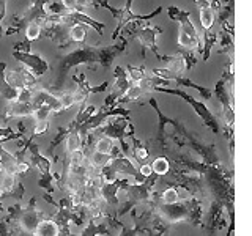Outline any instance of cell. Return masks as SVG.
I'll return each instance as SVG.
<instances>
[{"label":"cell","mask_w":252,"mask_h":236,"mask_svg":"<svg viewBox=\"0 0 252 236\" xmlns=\"http://www.w3.org/2000/svg\"><path fill=\"white\" fill-rule=\"evenodd\" d=\"M126 46H128V38L125 35L120 36V43L114 44V46H89V44H82L79 49L62 55V57L57 59V73H55V81L52 88H44L49 91H55L60 90L63 84H65V79L69 69H73L74 66H81V65H87L90 69H96V63H101L102 68L109 69L112 66L114 59L117 55H120L126 51Z\"/></svg>","instance_id":"cell-1"},{"label":"cell","mask_w":252,"mask_h":236,"mask_svg":"<svg viewBox=\"0 0 252 236\" xmlns=\"http://www.w3.org/2000/svg\"><path fill=\"white\" fill-rule=\"evenodd\" d=\"M153 91H159V93H167V94H173V96H180L181 99H185L189 106L194 109V112L202 118V121L205 123L208 129H211L215 134H219L220 131V126L216 120V117L213 115L211 110L203 104L202 101H197L194 96H191L189 93L183 91V90H178V88H169V87H155Z\"/></svg>","instance_id":"cell-2"},{"label":"cell","mask_w":252,"mask_h":236,"mask_svg":"<svg viewBox=\"0 0 252 236\" xmlns=\"http://www.w3.org/2000/svg\"><path fill=\"white\" fill-rule=\"evenodd\" d=\"M161 33H162V30L159 27L148 26V24H145V22H132V27L128 30V35L139 39V43L142 46V52H140L142 59H145V51L150 49L156 55L158 60L164 61L165 55L162 57V55L158 52V47H156V38Z\"/></svg>","instance_id":"cell-3"},{"label":"cell","mask_w":252,"mask_h":236,"mask_svg":"<svg viewBox=\"0 0 252 236\" xmlns=\"http://www.w3.org/2000/svg\"><path fill=\"white\" fill-rule=\"evenodd\" d=\"M233 61L230 60V65L228 68L224 71L222 77L219 79L215 85V93L222 106V117H224V121L228 128H233V121H235V114H233V106H232V99H230V94L227 93V79L228 82L233 84Z\"/></svg>","instance_id":"cell-4"},{"label":"cell","mask_w":252,"mask_h":236,"mask_svg":"<svg viewBox=\"0 0 252 236\" xmlns=\"http://www.w3.org/2000/svg\"><path fill=\"white\" fill-rule=\"evenodd\" d=\"M191 200L188 202H177L172 205H164L161 203L159 206H156L155 211L158 217H161L164 222L167 224H177V222H186L189 216V209H191Z\"/></svg>","instance_id":"cell-5"},{"label":"cell","mask_w":252,"mask_h":236,"mask_svg":"<svg viewBox=\"0 0 252 236\" xmlns=\"http://www.w3.org/2000/svg\"><path fill=\"white\" fill-rule=\"evenodd\" d=\"M131 124L129 118L126 117H114L112 121H107L106 126L99 128V131L104 134V137L109 139H115L120 142V147H122V153L123 154H128L129 153V145L125 142V136H126V128Z\"/></svg>","instance_id":"cell-6"},{"label":"cell","mask_w":252,"mask_h":236,"mask_svg":"<svg viewBox=\"0 0 252 236\" xmlns=\"http://www.w3.org/2000/svg\"><path fill=\"white\" fill-rule=\"evenodd\" d=\"M73 81L77 85V90L73 93L74 104H82V102H87V98H89L90 94L102 93V91H106L107 87H109V82H104V84H101L98 87H92L89 82H87L85 73H82V71H79L77 74L73 76Z\"/></svg>","instance_id":"cell-7"},{"label":"cell","mask_w":252,"mask_h":236,"mask_svg":"<svg viewBox=\"0 0 252 236\" xmlns=\"http://www.w3.org/2000/svg\"><path fill=\"white\" fill-rule=\"evenodd\" d=\"M35 202H36V197H33V199L30 200L29 208L22 209L21 214L18 216V222H19L22 233H27V235H32V236H33L36 227L39 224V220H41V216H43V212L39 209H36Z\"/></svg>","instance_id":"cell-8"},{"label":"cell","mask_w":252,"mask_h":236,"mask_svg":"<svg viewBox=\"0 0 252 236\" xmlns=\"http://www.w3.org/2000/svg\"><path fill=\"white\" fill-rule=\"evenodd\" d=\"M13 57L21 61L24 66H26L32 74H33L36 79L41 77L47 73V69H49V63H47L43 57H39V55H35V54H24V52H13Z\"/></svg>","instance_id":"cell-9"},{"label":"cell","mask_w":252,"mask_h":236,"mask_svg":"<svg viewBox=\"0 0 252 236\" xmlns=\"http://www.w3.org/2000/svg\"><path fill=\"white\" fill-rule=\"evenodd\" d=\"M162 11V6H158L156 10H153L150 14H134L132 11H126V10H122V18L118 19V24H117V29L114 30L112 33V41L120 36V33L123 31V29H126L128 24H131L132 21H152L153 18H156L158 14H161Z\"/></svg>","instance_id":"cell-10"},{"label":"cell","mask_w":252,"mask_h":236,"mask_svg":"<svg viewBox=\"0 0 252 236\" xmlns=\"http://www.w3.org/2000/svg\"><path fill=\"white\" fill-rule=\"evenodd\" d=\"M32 140H33V137L30 136V139L27 140V148L30 149L32 162H33L35 167L39 172H41V177H52V173H51V161L47 159L46 156H43L41 153H39L38 145H35Z\"/></svg>","instance_id":"cell-11"},{"label":"cell","mask_w":252,"mask_h":236,"mask_svg":"<svg viewBox=\"0 0 252 236\" xmlns=\"http://www.w3.org/2000/svg\"><path fill=\"white\" fill-rule=\"evenodd\" d=\"M66 24L68 26H74V24H87V26H90L94 29V31L102 38V31H104V24H101L98 21H94L93 18H90L89 14H84L81 10H73V11H69L66 16Z\"/></svg>","instance_id":"cell-12"},{"label":"cell","mask_w":252,"mask_h":236,"mask_svg":"<svg viewBox=\"0 0 252 236\" xmlns=\"http://www.w3.org/2000/svg\"><path fill=\"white\" fill-rule=\"evenodd\" d=\"M109 167L114 170V173H122V175L131 177V178H136L139 175V170L136 169V165H134L126 156L112 157V161L109 162Z\"/></svg>","instance_id":"cell-13"},{"label":"cell","mask_w":252,"mask_h":236,"mask_svg":"<svg viewBox=\"0 0 252 236\" xmlns=\"http://www.w3.org/2000/svg\"><path fill=\"white\" fill-rule=\"evenodd\" d=\"M0 94H2L8 102L18 101V94H19V88L10 85V82L6 81V63L5 61H0Z\"/></svg>","instance_id":"cell-14"},{"label":"cell","mask_w":252,"mask_h":236,"mask_svg":"<svg viewBox=\"0 0 252 236\" xmlns=\"http://www.w3.org/2000/svg\"><path fill=\"white\" fill-rule=\"evenodd\" d=\"M33 106H32V102H19V101H14V102H10V106L5 109V120H10V118H14V117H32L33 114Z\"/></svg>","instance_id":"cell-15"},{"label":"cell","mask_w":252,"mask_h":236,"mask_svg":"<svg viewBox=\"0 0 252 236\" xmlns=\"http://www.w3.org/2000/svg\"><path fill=\"white\" fill-rule=\"evenodd\" d=\"M114 77H115V94L118 96V99H120L123 94L126 93V90L131 87V81L128 77V73H126V69L123 66H115L114 69Z\"/></svg>","instance_id":"cell-16"},{"label":"cell","mask_w":252,"mask_h":236,"mask_svg":"<svg viewBox=\"0 0 252 236\" xmlns=\"http://www.w3.org/2000/svg\"><path fill=\"white\" fill-rule=\"evenodd\" d=\"M216 43H218V31H215L213 29L203 30V39H202V60L203 61H208L210 54Z\"/></svg>","instance_id":"cell-17"},{"label":"cell","mask_w":252,"mask_h":236,"mask_svg":"<svg viewBox=\"0 0 252 236\" xmlns=\"http://www.w3.org/2000/svg\"><path fill=\"white\" fill-rule=\"evenodd\" d=\"M33 236H60V228L54 219H43L39 220Z\"/></svg>","instance_id":"cell-18"},{"label":"cell","mask_w":252,"mask_h":236,"mask_svg":"<svg viewBox=\"0 0 252 236\" xmlns=\"http://www.w3.org/2000/svg\"><path fill=\"white\" fill-rule=\"evenodd\" d=\"M173 82H175L177 85H180V87H189V88H194V90H197L200 93V96L203 98V99H211V94H213V91H211V88H207V87H202V85H197V84H194L192 81H189V79H186V77H175L173 79Z\"/></svg>","instance_id":"cell-19"},{"label":"cell","mask_w":252,"mask_h":236,"mask_svg":"<svg viewBox=\"0 0 252 236\" xmlns=\"http://www.w3.org/2000/svg\"><path fill=\"white\" fill-rule=\"evenodd\" d=\"M150 165H152L153 175H156V177H165L170 172V162L165 156L156 157L153 164H150Z\"/></svg>","instance_id":"cell-20"},{"label":"cell","mask_w":252,"mask_h":236,"mask_svg":"<svg viewBox=\"0 0 252 236\" xmlns=\"http://www.w3.org/2000/svg\"><path fill=\"white\" fill-rule=\"evenodd\" d=\"M14 187H16L14 173L0 170V192H14Z\"/></svg>","instance_id":"cell-21"},{"label":"cell","mask_w":252,"mask_h":236,"mask_svg":"<svg viewBox=\"0 0 252 236\" xmlns=\"http://www.w3.org/2000/svg\"><path fill=\"white\" fill-rule=\"evenodd\" d=\"M65 142H66V153L68 154L74 153L76 149L82 148V139H81V136H79L77 129H71V132L68 134V137L65 139Z\"/></svg>","instance_id":"cell-22"},{"label":"cell","mask_w":252,"mask_h":236,"mask_svg":"<svg viewBox=\"0 0 252 236\" xmlns=\"http://www.w3.org/2000/svg\"><path fill=\"white\" fill-rule=\"evenodd\" d=\"M145 91H144V88L139 85V84H131V87L128 90H126V93L123 94V96L117 101V104L118 102H131V101H137L142 94H144Z\"/></svg>","instance_id":"cell-23"},{"label":"cell","mask_w":252,"mask_h":236,"mask_svg":"<svg viewBox=\"0 0 252 236\" xmlns=\"http://www.w3.org/2000/svg\"><path fill=\"white\" fill-rule=\"evenodd\" d=\"M85 36H87L85 29L81 26V24H74V26H71V29H69V33H68V43L81 44V43H84V41H85Z\"/></svg>","instance_id":"cell-24"},{"label":"cell","mask_w":252,"mask_h":236,"mask_svg":"<svg viewBox=\"0 0 252 236\" xmlns=\"http://www.w3.org/2000/svg\"><path fill=\"white\" fill-rule=\"evenodd\" d=\"M114 140L109 137H99L94 144V151L102 153V154H110L112 156L114 153Z\"/></svg>","instance_id":"cell-25"},{"label":"cell","mask_w":252,"mask_h":236,"mask_svg":"<svg viewBox=\"0 0 252 236\" xmlns=\"http://www.w3.org/2000/svg\"><path fill=\"white\" fill-rule=\"evenodd\" d=\"M126 71H128V77H131V81L134 84H140L144 79L148 76L147 74V69L144 66H132V65H128L126 66Z\"/></svg>","instance_id":"cell-26"},{"label":"cell","mask_w":252,"mask_h":236,"mask_svg":"<svg viewBox=\"0 0 252 236\" xmlns=\"http://www.w3.org/2000/svg\"><path fill=\"white\" fill-rule=\"evenodd\" d=\"M200 26L202 30H210L215 26V13L210 8H200Z\"/></svg>","instance_id":"cell-27"},{"label":"cell","mask_w":252,"mask_h":236,"mask_svg":"<svg viewBox=\"0 0 252 236\" xmlns=\"http://www.w3.org/2000/svg\"><path fill=\"white\" fill-rule=\"evenodd\" d=\"M27 24L22 21V16L21 14H14L11 18V26L8 27V30L5 31V35H14V33H21V31L26 29Z\"/></svg>","instance_id":"cell-28"},{"label":"cell","mask_w":252,"mask_h":236,"mask_svg":"<svg viewBox=\"0 0 252 236\" xmlns=\"http://www.w3.org/2000/svg\"><path fill=\"white\" fill-rule=\"evenodd\" d=\"M112 161V156L110 154H102V153H98V151H93V154L90 156V162L93 167H96V169H102V167H106V165Z\"/></svg>","instance_id":"cell-29"},{"label":"cell","mask_w":252,"mask_h":236,"mask_svg":"<svg viewBox=\"0 0 252 236\" xmlns=\"http://www.w3.org/2000/svg\"><path fill=\"white\" fill-rule=\"evenodd\" d=\"M92 6L94 8V10H98V8H106V10H107L110 14H112L117 21L122 18V10H118V8H115V6L110 5V3H109V0H93Z\"/></svg>","instance_id":"cell-30"},{"label":"cell","mask_w":252,"mask_h":236,"mask_svg":"<svg viewBox=\"0 0 252 236\" xmlns=\"http://www.w3.org/2000/svg\"><path fill=\"white\" fill-rule=\"evenodd\" d=\"M39 38H41V26L36 22H29L26 27V39L29 43H32Z\"/></svg>","instance_id":"cell-31"},{"label":"cell","mask_w":252,"mask_h":236,"mask_svg":"<svg viewBox=\"0 0 252 236\" xmlns=\"http://www.w3.org/2000/svg\"><path fill=\"white\" fill-rule=\"evenodd\" d=\"M180 200H181L180 199V192H178V189H175V187H167L161 194V203H164V205H172V203H177Z\"/></svg>","instance_id":"cell-32"},{"label":"cell","mask_w":252,"mask_h":236,"mask_svg":"<svg viewBox=\"0 0 252 236\" xmlns=\"http://www.w3.org/2000/svg\"><path fill=\"white\" fill-rule=\"evenodd\" d=\"M46 11L47 14H54V16H66L69 13L66 11V8L63 6L60 0H51V2L46 5Z\"/></svg>","instance_id":"cell-33"},{"label":"cell","mask_w":252,"mask_h":236,"mask_svg":"<svg viewBox=\"0 0 252 236\" xmlns=\"http://www.w3.org/2000/svg\"><path fill=\"white\" fill-rule=\"evenodd\" d=\"M180 55L185 61V71H191L192 66L197 63L194 51L192 49H180Z\"/></svg>","instance_id":"cell-34"},{"label":"cell","mask_w":252,"mask_h":236,"mask_svg":"<svg viewBox=\"0 0 252 236\" xmlns=\"http://www.w3.org/2000/svg\"><path fill=\"white\" fill-rule=\"evenodd\" d=\"M51 114H52V110L47 106H39L33 110L32 117L35 118V121H49Z\"/></svg>","instance_id":"cell-35"},{"label":"cell","mask_w":252,"mask_h":236,"mask_svg":"<svg viewBox=\"0 0 252 236\" xmlns=\"http://www.w3.org/2000/svg\"><path fill=\"white\" fill-rule=\"evenodd\" d=\"M142 233H147L145 225H134V227H122V233L118 236H140Z\"/></svg>","instance_id":"cell-36"},{"label":"cell","mask_w":252,"mask_h":236,"mask_svg":"<svg viewBox=\"0 0 252 236\" xmlns=\"http://www.w3.org/2000/svg\"><path fill=\"white\" fill-rule=\"evenodd\" d=\"M71 132V128L68 126V128H59V134H57V137H55L52 142H51V145H49V151L52 153L54 149H55V147H59L63 140H65L66 137H68V134Z\"/></svg>","instance_id":"cell-37"},{"label":"cell","mask_w":252,"mask_h":236,"mask_svg":"<svg viewBox=\"0 0 252 236\" xmlns=\"http://www.w3.org/2000/svg\"><path fill=\"white\" fill-rule=\"evenodd\" d=\"M57 99L60 102V106L63 110H68L69 107L74 106V98L71 93H63V94H57Z\"/></svg>","instance_id":"cell-38"},{"label":"cell","mask_w":252,"mask_h":236,"mask_svg":"<svg viewBox=\"0 0 252 236\" xmlns=\"http://www.w3.org/2000/svg\"><path fill=\"white\" fill-rule=\"evenodd\" d=\"M227 214H228V230H227V236H232L235 232V209H233V202L227 203Z\"/></svg>","instance_id":"cell-39"},{"label":"cell","mask_w":252,"mask_h":236,"mask_svg":"<svg viewBox=\"0 0 252 236\" xmlns=\"http://www.w3.org/2000/svg\"><path fill=\"white\" fill-rule=\"evenodd\" d=\"M47 129H49V123H47V121H36L33 131H32V137L43 136V134H44Z\"/></svg>","instance_id":"cell-40"},{"label":"cell","mask_w":252,"mask_h":236,"mask_svg":"<svg viewBox=\"0 0 252 236\" xmlns=\"http://www.w3.org/2000/svg\"><path fill=\"white\" fill-rule=\"evenodd\" d=\"M32 98H33V90H30V88L19 90V94H18L19 102H32Z\"/></svg>","instance_id":"cell-41"},{"label":"cell","mask_w":252,"mask_h":236,"mask_svg":"<svg viewBox=\"0 0 252 236\" xmlns=\"http://www.w3.org/2000/svg\"><path fill=\"white\" fill-rule=\"evenodd\" d=\"M30 47H32V43H29L27 39H26V41L16 43L14 47H13V52H24V54H29V52H30Z\"/></svg>","instance_id":"cell-42"},{"label":"cell","mask_w":252,"mask_h":236,"mask_svg":"<svg viewBox=\"0 0 252 236\" xmlns=\"http://www.w3.org/2000/svg\"><path fill=\"white\" fill-rule=\"evenodd\" d=\"M139 175H142L144 178H150V177H153L152 165H150V164H142L140 167H139Z\"/></svg>","instance_id":"cell-43"},{"label":"cell","mask_w":252,"mask_h":236,"mask_svg":"<svg viewBox=\"0 0 252 236\" xmlns=\"http://www.w3.org/2000/svg\"><path fill=\"white\" fill-rule=\"evenodd\" d=\"M29 169H30L29 162H26V161H18V164H16V170H14V173H27Z\"/></svg>","instance_id":"cell-44"},{"label":"cell","mask_w":252,"mask_h":236,"mask_svg":"<svg viewBox=\"0 0 252 236\" xmlns=\"http://www.w3.org/2000/svg\"><path fill=\"white\" fill-rule=\"evenodd\" d=\"M5 14H6V0H0V36L3 35V31H2V21L5 18Z\"/></svg>","instance_id":"cell-45"},{"label":"cell","mask_w":252,"mask_h":236,"mask_svg":"<svg viewBox=\"0 0 252 236\" xmlns=\"http://www.w3.org/2000/svg\"><path fill=\"white\" fill-rule=\"evenodd\" d=\"M60 2L63 3V6L66 8V11H73L76 10V0H60Z\"/></svg>","instance_id":"cell-46"},{"label":"cell","mask_w":252,"mask_h":236,"mask_svg":"<svg viewBox=\"0 0 252 236\" xmlns=\"http://www.w3.org/2000/svg\"><path fill=\"white\" fill-rule=\"evenodd\" d=\"M93 0H76V5L77 6H92Z\"/></svg>","instance_id":"cell-47"},{"label":"cell","mask_w":252,"mask_h":236,"mask_svg":"<svg viewBox=\"0 0 252 236\" xmlns=\"http://www.w3.org/2000/svg\"><path fill=\"white\" fill-rule=\"evenodd\" d=\"M200 8H210V0H194Z\"/></svg>","instance_id":"cell-48"},{"label":"cell","mask_w":252,"mask_h":236,"mask_svg":"<svg viewBox=\"0 0 252 236\" xmlns=\"http://www.w3.org/2000/svg\"><path fill=\"white\" fill-rule=\"evenodd\" d=\"M131 5H132V0H126V5H125L123 10H126V11H131Z\"/></svg>","instance_id":"cell-49"},{"label":"cell","mask_w":252,"mask_h":236,"mask_svg":"<svg viewBox=\"0 0 252 236\" xmlns=\"http://www.w3.org/2000/svg\"><path fill=\"white\" fill-rule=\"evenodd\" d=\"M208 236H215V232H210V235Z\"/></svg>","instance_id":"cell-50"}]
</instances>
